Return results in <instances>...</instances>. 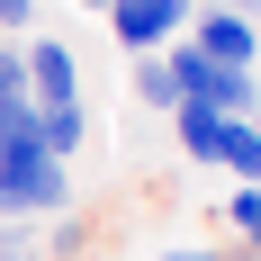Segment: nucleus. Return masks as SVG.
Returning a JSON list of instances; mask_svg holds the SVG:
<instances>
[{"label": "nucleus", "instance_id": "423d86ee", "mask_svg": "<svg viewBox=\"0 0 261 261\" xmlns=\"http://www.w3.org/2000/svg\"><path fill=\"white\" fill-rule=\"evenodd\" d=\"M198 99L216 108V117H252L261 108V72H225V63H207V90Z\"/></svg>", "mask_w": 261, "mask_h": 261}, {"label": "nucleus", "instance_id": "1a4fd4ad", "mask_svg": "<svg viewBox=\"0 0 261 261\" xmlns=\"http://www.w3.org/2000/svg\"><path fill=\"white\" fill-rule=\"evenodd\" d=\"M171 117H180V153H189V162H207V144H216V126H225V117H216L207 99H180Z\"/></svg>", "mask_w": 261, "mask_h": 261}, {"label": "nucleus", "instance_id": "0eeeda50", "mask_svg": "<svg viewBox=\"0 0 261 261\" xmlns=\"http://www.w3.org/2000/svg\"><path fill=\"white\" fill-rule=\"evenodd\" d=\"M81 135H90V117H81V99H72V108H45V117H36V144H45L54 162H72V153H81Z\"/></svg>", "mask_w": 261, "mask_h": 261}, {"label": "nucleus", "instance_id": "f03ea898", "mask_svg": "<svg viewBox=\"0 0 261 261\" xmlns=\"http://www.w3.org/2000/svg\"><path fill=\"white\" fill-rule=\"evenodd\" d=\"M189 18H198V0H108V27L126 54H162Z\"/></svg>", "mask_w": 261, "mask_h": 261}, {"label": "nucleus", "instance_id": "f3484780", "mask_svg": "<svg viewBox=\"0 0 261 261\" xmlns=\"http://www.w3.org/2000/svg\"><path fill=\"white\" fill-rule=\"evenodd\" d=\"M252 135H261V108H252Z\"/></svg>", "mask_w": 261, "mask_h": 261}, {"label": "nucleus", "instance_id": "39448f33", "mask_svg": "<svg viewBox=\"0 0 261 261\" xmlns=\"http://www.w3.org/2000/svg\"><path fill=\"white\" fill-rule=\"evenodd\" d=\"M207 162H225L234 189H261V135H252V117H225L216 144H207Z\"/></svg>", "mask_w": 261, "mask_h": 261}, {"label": "nucleus", "instance_id": "2eb2a0df", "mask_svg": "<svg viewBox=\"0 0 261 261\" xmlns=\"http://www.w3.org/2000/svg\"><path fill=\"white\" fill-rule=\"evenodd\" d=\"M252 45H261V9H252Z\"/></svg>", "mask_w": 261, "mask_h": 261}, {"label": "nucleus", "instance_id": "9d476101", "mask_svg": "<svg viewBox=\"0 0 261 261\" xmlns=\"http://www.w3.org/2000/svg\"><path fill=\"white\" fill-rule=\"evenodd\" d=\"M135 108H180L171 72H162V54H135Z\"/></svg>", "mask_w": 261, "mask_h": 261}, {"label": "nucleus", "instance_id": "f257e3e1", "mask_svg": "<svg viewBox=\"0 0 261 261\" xmlns=\"http://www.w3.org/2000/svg\"><path fill=\"white\" fill-rule=\"evenodd\" d=\"M72 198V171L45 144H0V216H54Z\"/></svg>", "mask_w": 261, "mask_h": 261}, {"label": "nucleus", "instance_id": "4468645a", "mask_svg": "<svg viewBox=\"0 0 261 261\" xmlns=\"http://www.w3.org/2000/svg\"><path fill=\"white\" fill-rule=\"evenodd\" d=\"M171 261H252V252H171Z\"/></svg>", "mask_w": 261, "mask_h": 261}, {"label": "nucleus", "instance_id": "f8f14e48", "mask_svg": "<svg viewBox=\"0 0 261 261\" xmlns=\"http://www.w3.org/2000/svg\"><path fill=\"white\" fill-rule=\"evenodd\" d=\"M225 225L243 234V252H261V189H234L225 198Z\"/></svg>", "mask_w": 261, "mask_h": 261}, {"label": "nucleus", "instance_id": "7ed1b4c3", "mask_svg": "<svg viewBox=\"0 0 261 261\" xmlns=\"http://www.w3.org/2000/svg\"><path fill=\"white\" fill-rule=\"evenodd\" d=\"M189 45L207 54V63H225V72H252V63H261V45H252V9H243V0L198 9V36H189Z\"/></svg>", "mask_w": 261, "mask_h": 261}, {"label": "nucleus", "instance_id": "9b49d317", "mask_svg": "<svg viewBox=\"0 0 261 261\" xmlns=\"http://www.w3.org/2000/svg\"><path fill=\"white\" fill-rule=\"evenodd\" d=\"M0 261H45V234H36V216H0Z\"/></svg>", "mask_w": 261, "mask_h": 261}, {"label": "nucleus", "instance_id": "6e6552de", "mask_svg": "<svg viewBox=\"0 0 261 261\" xmlns=\"http://www.w3.org/2000/svg\"><path fill=\"white\" fill-rule=\"evenodd\" d=\"M162 72H171V90H180V99H198V90H207V54L189 45V36H171V45H162Z\"/></svg>", "mask_w": 261, "mask_h": 261}, {"label": "nucleus", "instance_id": "dca6fc26", "mask_svg": "<svg viewBox=\"0 0 261 261\" xmlns=\"http://www.w3.org/2000/svg\"><path fill=\"white\" fill-rule=\"evenodd\" d=\"M81 9H108V0H81Z\"/></svg>", "mask_w": 261, "mask_h": 261}, {"label": "nucleus", "instance_id": "20e7f679", "mask_svg": "<svg viewBox=\"0 0 261 261\" xmlns=\"http://www.w3.org/2000/svg\"><path fill=\"white\" fill-rule=\"evenodd\" d=\"M27 99L36 108H72L81 99V63H72L63 36H36V45H27Z\"/></svg>", "mask_w": 261, "mask_h": 261}, {"label": "nucleus", "instance_id": "ddd939ff", "mask_svg": "<svg viewBox=\"0 0 261 261\" xmlns=\"http://www.w3.org/2000/svg\"><path fill=\"white\" fill-rule=\"evenodd\" d=\"M36 18V0H0V27H27Z\"/></svg>", "mask_w": 261, "mask_h": 261}]
</instances>
